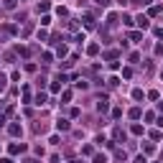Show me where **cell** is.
Here are the masks:
<instances>
[{"label": "cell", "mask_w": 163, "mask_h": 163, "mask_svg": "<svg viewBox=\"0 0 163 163\" xmlns=\"http://www.w3.org/2000/svg\"><path fill=\"white\" fill-rule=\"evenodd\" d=\"M133 135H143V128L140 125H133Z\"/></svg>", "instance_id": "obj_27"}, {"label": "cell", "mask_w": 163, "mask_h": 163, "mask_svg": "<svg viewBox=\"0 0 163 163\" xmlns=\"http://www.w3.org/2000/svg\"><path fill=\"white\" fill-rule=\"evenodd\" d=\"M84 26H87V28H94V18H92V15L84 18Z\"/></svg>", "instance_id": "obj_13"}, {"label": "cell", "mask_w": 163, "mask_h": 163, "mask_svg": "<svg viewBox=\"0 0 163 163\" xmlns=\"http://www.w3.org/2000/svg\"><path fill=\"white\" fill-rule=\"evenodd\" d=\"M135 163H145V155H138V158H135Z\"/></svg>", "instance_id": "obj_31"}, {"label": "cell", "mask_w": 163, "mask_h": 163, "mask_svg": "<svg viewBox=\"0 0 163 163\" xmlns=\"http://www.w3.org/2000/svg\"><path fill=\"white\" fill-rule=\"evenodd\" d=\"M82 153H84V155H92L94 150H92V145H84V148H82Z\"/></svg>", "instance_id": "obj_25"}, {"label": "cell", "mask_w": 163, "mask_h": 163, "mask_svg": "<svg viewBox=\"0 0 163 163\" xmlns=\"http://www.w3.org/2000/svg\"><path fill=\"white\" fill-rule=\"evenodd\" d=\"M51 59H54V54H49V51H46V54H44V64H51Z\"/></svg>", "instance_id": "obj_23"}, {"label": "cell", "mask_w": 163, "mask_h": 163, "mask_svg": "<svg viewBox=\"0 0 163 163\" xmlns=\"http://www.w3.org/2000/svg\"><path fill=\"white\" fill-rule=\"evenodd\" d=\"M0 163H13V160H10V158H3V160H0Z\"/></svg>", "instance_id": "obj_33"}, {"label": "cell", "mask_w": 163, "mask_h": 163, "mask_svg": "<svg viewBox=\"0 0 163 163\" xmlns=\"http://www.w3.org/2000/svg\"><path fill=\"white\" fill-rule=\"evenodd\" d=\"M115 23H117V15H115V13H110V15H107V26H110V28H112V26H115Z\"/></svg>", "instance_id": "obj_9"}, {"label": "cell", "mask_w": 163, "mask_h": 163, "mask_svg": "<svg viewBox=\"0 0 163 163\" xmlns=\"http://www.w3.org/2000/svg\"><path fill=\"white\" fill-rule=\"evenodd\" d=\"M59 89H61V82L56 79V82H54V84H51V92H59Z\"/></svg>", "instance_id": "obj_24"}, {"label": "cell", "mask_w": 163, "mask_h": 163, "mask_svg": "<svg viewBox=\"0 0 163 163\" xmlns=\"http://www.w3.org/2000/svg\"><path fill=\"white\" fill-rule=\"evenodd\" d=\"M140 115H143L140 107H133V110H130V117H133V120H140Z\"/></svg>", "instance_id": "obj_8"}, {"label": "cell", "mask_w": 163, "mask_h": 163, "mask_svg": "<svg viewBox=\"0 0 163 163\" xmlns=\"http://www.w3.org/2000/svg\"><path fill=\"white\" fill-rule=\"evenodd\" d=\"M92 163H107V155H102V153H97V155L92 158Z\"/></svg>", "instance_id": "obj_7"}, {"label": "cell", "mask_w": 163, "mask_h": 163, "mask_svg": "<svg viewBox=\"0 0 163 163\" xmlns=\"http://www.w3.org/2000/svg\"><path fill=\"white\" fill-rule=\"evenodd\" d=\"M107 107H110V99H107V97H99V99H97V110H99V112H107Z\"/></svg>", "instance_id": "obj_1"}, {"label": "cell", "mask_w": 163, "mask_h": 163, "mask_svg": "<svg viewBox=\"0 0 163 163\" xmlns=\"http://www.w3.org/2000/svg\"><path fill=\"white\" fill-rule=\"evenodd\" d=\"M143 150H145V153H153V150H155V145H153V143H145V145H143Z\"/></svg>", "instance_id": "obj_17"}, {"label": "cell", "mask_w": 163, "mask_h": 163, "mask_svg": "<svg viewBox=\"0 0 163 163\" xmlns=\"http://www.w3.org/2000/svg\"><path fill=\"white\" fill-rule=\"evenodd\" d=\"M8 133H10L13 138H18L20 133H23V128H20V125H18V122H13V125H8Z\"/></svg>", "instance_id": "obj_3"}, {"label": "cell", "mask_w": 163, "mask_h": 163, "mask_svg": "<svg viewBox=\"0 0 163 163\" xmlns=\"http://www.w3.org/2000/svg\"><path fill=\"white\" fill-rule=\"evenodd\" d=\"M97 51H99V46H97V44H92V46H87V54H89V56H94Z\"/></svg>", "instance_id": "obj_10"}, {"label": "cell", "mask_w": 163, "mask_h": 163, "mask_svg": "<svg viewBox=\"0 0 163 163\" xmlns=\"http://www.w3.org/2000/svg\"><path fill=\"white\" fill-rule=\"evenodd\" d=\"M107 84H110V87H117V84H120V79H117V76H110V79H107Z\"/></svg>", "instance_id": "obj_16"}, {"label": "cell", "mask_w": 163, "mask_h": 163, "mask_svg": "<svg viewBox=\"0 0 163 163\" xmlns=\"http://www.w3.org/2000/svg\"><path fill=\"white\" fill-rule=\"evenodd\" d=\"M18 54L23 56V59H28V54H31V51H28V49H23V46H18Z\"/></svg>", "instance_id": "obj_18"}, {"label": "cell", "mask_w": 163, "mask_h": 163, "mask_svg": "<svg viewBox=\"0 0 163 163\" xmlns=\"http://www.w3.org/2000/svg\"><path fill=\"white\" fill-rule=\"evenodd\" d=\"M15 5H18V3H15V0H5V8H8V10H13Z\"/></svg>", "instance_id": "obj_22"}, {"label": "cell", "mask_w": 163, "mask_h": 163, "mask_svg": "<svg viewBox=\"0 0 163 163\" xmlns=\"http://www.w3.org/2000/svg\"><path fill=\"white\" fill-rule=\"evenodd\" d=\"M153 33H155V36H158V38H163V28H155V31H153Z\"/></svg>", "instance_id": "obj_30"}, {"label": "cell", "mask_w": 163, "mask_h": 163, "mask_svg": "<svg viewBox=\"0 0 163 163\" xmlns=\"http://www.w3.org/2000/svg\"><path fill=\"white\" fill-rule=\"evenodd\" d=\"M133 99H143V89H133Z\"/></svg>", "instance_id": "obj_21"}, {"label": "cell", "mask_w": 163, "mask_h": 163, "mask_svg": "<svg viewBox=\"0 0 163 163\" xmlns=\"http://www.w3.org/2000/svg\"><path fill=\"white\" fill-rule=\"evenodd\" d=\"M10 153H13V155H18V153H26V145H23V143H13V145H10Z\"/></svg>", "instance_id": "obj_4"}, {"label": "cell", "mask_w": 163, "mask_h": 163, "mask_svg": "<svg viewBox=\"0 0 163 163\" xmlns=\"http://www.w3.org/2000/svg\"><path fill=\"white\" fill-rule=\"evenodd\" d=\"M135 20H138V26H140V28H143V31H145V28H148V26H150V23H148V18H145V15H138V18H135Z\"/></svg>", "instance_id": "obj_5"}, {"label": "cell", "mask_w": 163, "mask_h": 163, "mask_svg": "<svg viewBox=\"0 0 163 163\" xmlns=\"http://www.w3.org/2000/svg\"><path fill=\"white\" fill-rule=\"evenodd\" d=\"M138 61H140V54H138V51L130 54V64H138Z\"/></svg>", "instance_id": "obj_19"}, {"label": "cell", "mask_w": 163, "mask_h": 163, "mask_svg": "<svg viewBox=\"0 0 163 163\" xmlns=\"http://www.w3.org/2000/svg\"><path fill=\"white\" fill-rule=\"evenodd\" d=\"M23 163H38V160H33V158H26V160H23Z\"/></svg>", "instance_id": "obj_32"}, {"label": "cell", "mask_w": 163, "mask_h": 163, "mask_svg": "<svg viewBox=\"0 0 163 163\" xmlns=\"http://www.w3.org/2000/svg\"><path fill=\"white\" fill-rule=\"evenodd\" d=\"M117 56H120V54H117V51H107V54H105V59H107V61H115V59H117Z\"/></svg>", "instance_id": "obj_11"}, {"label": "cell", "mask_w": 163, "mask_h": 163, "mask_svg": "<svg viewBox=\"0 0 163 163\" xmlns=\"http://www.w3.org/2000/svg\"><path fill=\"white\" fill-rule=\"evenodd\" d=\"M56 128H59L61 133H66V130H71V125H69V120H64V117H59V120H56Z\"/></svg>", "instance_id": "obj_2"}, {"label": "cell", "mask_w": 163, "mask_h": 163, "mask_svg": "<svg viewBox=\"0 0 163 163\" xmlns=\"http://www.w3.org/2000/svg\"><path fill=\"white\" fill-rule=\"evenodd\" d=\"M140 38H143V33H138V31H133V33H130V41H140Z\"/></svg>", "instance_id": "obj_20"}, {"label": "cell", "mask_w": 163, "mask_h": 163, "mask_svg": "<svg viewBox=\"0 0 163 163\" xmlns=\"http://www.w3.org/2000/svg\"><path fill=\"white\" fill-rule=\"evenodd\" d=\"M3 89H5V76L0 74V92H3Z\"/></svg>", "instance_id": "obj_29"}, {"label": "cell", "mask_w": 163, "mask_h": 163, "mask_svg": "<svg viewBox=\"0 0 163 163\" xmlns=\"http://www.w3.org/2000/svg\"><path fill=\"white\" fill-rule=\"evenodd\" d=\"M115 140H125V133H122L120 128H115Z\"/></svg>", "instance_id": "obj_14"}, {"label": "cell", "mask_w": 163, "mask_h": 163, "mask_svg": "<svg viewBox=\"0 0 163 163\" xmlns=\"http://www.w3.org/2000/svg\"><path fill=\"white\" fill-rule=\"evenodd\" d=\"M115 158L125 163V160H128V153H125V150H115Z\"/></svg>", "instance_id": "obj_6"}, {"label": "cell", "mask_w": 163, "mask_h": 163, "mask_svg": "<svg viewBox=\"0 0 163 163\" xmlns=\"http://www.w3.org/2000/svg\"><path fill=\"white\" fill-rule=\"evenodd\" d=\"M44 102H46V94L38 92V94H36V105H44Z\"/></svg>", "instance_id": "obj_15"}, {"label": "cell", "mask_w": 163, "mask_h": 163, "mask_svg": "<svg viewBox=\"0 0 163 163\" xmlns=\"http://www.w3.org/2000/svg\"><path fill=\"white\" fill-rule=\"evenodd\" d=\"M3 122H5V117H3V115H0V128H3Z\"/></svg>", "instance_id": "obj_34"}, {"label": "cell", "mask_w": 163, "mask_h": 163, "mask_svg": "<svg viewBox=\"0 0 163 163\" xmlns=\"http://www.w3.org/2000/svg\"><path fill=\"white\" fill-rule=\"evenodd\" d=\"M94 3H97V5H102V8H107V5H110V0H94Z\"/></svg>", "instance_id": "obj_28"}, {"label": "cell", "mask_w": 163, "mask_h": 163, "mask_svg": "<svg viewBox=\"0 0 163 163\" xmlns=\"http://www.w3.org/2000/svg\"><path fill=\"white\" fill-rule=\"evenodd\" d=\"M158 97H160V94H158L155 89H150V92H148V99H158Z\"/></svg>", "instance_id": "obj_26"}, {"label": "cell", "mask_w": 163, "mask_h": 163, "mask_svg": "<svg viewBox=\"0 0 163 163\" xmlns=\"http://www.w3.org/2000/svg\"><path fill=\"white\" fill-rule=\"evenodd\" d=\"M56 56H66V46H64V44L56 46Z\"/></svg>", "instance_id": "obj_12"}, {"label": "cell", "mask_w": 163, "mask_h": 163, "mask_svg": "<svg viewBox=\"0 0 163 163\" xmlns=\"http://www.w3.org/2000/svg\"><path fill=\"white\" fill-rule=\"evenodd\" d=\"M160 76H163V71H160Z\"/></svg>", "instance_id": "obj_35"}]
</instances>
